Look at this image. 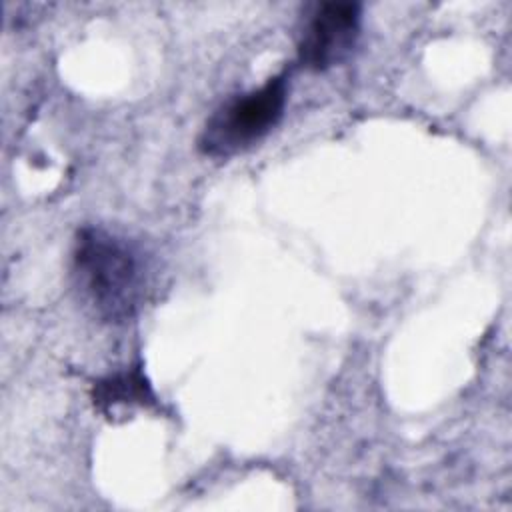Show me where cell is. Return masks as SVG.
<instances>
[{"label":"cell","mask_w":512,"mask_h":512,"mask_svg":"<svg viewBox=\"0 0 512 512\" xmlns=\"http://www.w3.org/2000/svg\"><path fill=\"white\" fill-rule=\"evenodd\" d=\"M362 24L358 2H322L306 18L298 38V64L324 72L342 64L354 50Z\"/></svg>","instance_id":"3"},{"label":"cell","mask_w":512,"mask_h":512,"mask_svg":"<svg viewBox=\"0 0 512 512\" xmlns=\"http://www.w3.org/2000/svg\"><path fill=\"white\" fill-rule=\"evenodd\" d=\"M290 72L282 70L260 88L226 100L206 120L198 150L210 158H230L260 142L284 116Z\"/></svg>","instance_id":"2"},{"label":"cell","mask_w":512,"mask_h":512,"mask_svg":"<svg viewBox=\"0 0 512 512\" xmlns=\"http://www.w3.org/2000/svg\"><path fill=\"white\" fill-rule=\"evenodd\" d=\"M90 398L94 408L100 410L102 414H110L116 408H126L132 404H138V406L156 404V396L140 364H134L126 370L94 380Z\"/></svg>","instance_id":"4"},{"label":"cell","mask_w":512,"mask_h":512,"mask_svg":"<svg viewBox=\"0 0 512 512\" xmlns=\"http://www.w3.org/2000/svg\"><path fill=\"white\" fill-rule=\"evenodd\" d=\"M70 270L80 298L100 320L122 324L140 310L148 266L126 238L96 226L78 230Z\"/></svg>","instance_id":"1"}]
</instances>
